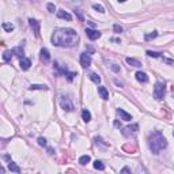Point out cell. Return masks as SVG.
<instances>
[{
    "instance_id": "ffe728a7",
    "label": "cell",
    "mask_w": 174,
    "mask_h": 174,
    "mask_svg": "<svg viewBox=\"0 0 174 174\" xmlns=\"http://www.w3.org/2000/svg\"><path fill=\"white\" fill-rule=\"evenodd\" d=\"M8 169L11 170V172H14V173H20L19 166H16L14 162H10V163H8Z\"/></svg>"
},
{
    "instance_id": "6da1fadb",
    "label": "cell",
    "mask_w": 174,
    "mask_h": 174,
    "mask_svg": "<svg viewBox=\"0 0 174 174\" xmlns=\"http://www.w3.org/2000/svg\"><path fill=\"white\" fill-rule=\"evenodd\" d=\"M79 42V35L74 29H57L52 35V44L56 47L72 48Z\"/></svg>"
},
{
    "instance_id": "277c9868",
    "label": "cell",
    "mask_w": 174,
    "mask_h": 174,
    "mask_svg": "<svg viewBox=\"0 0 174 174\" xmlns=\"http://www.w3.org/2000/svg\"><path fill=\"white\" fill-rule=\"evenodd\" d=\"M60 106L63 110L65 112H72L74 110V104L68 97H60Z\"/></svg>"
},
{
    "instance_id": "2e32d148",
    "label": "cell",
    "mask_w": 174,
    "mask_h": 174,
    "mask_svg": "<svg viewBox=\"0 0 174 174\" xmlns=\"http://www.w3.org/2000/svg\"><path fill=\"white\" fill-rule=\"evenodd\" d=\"M82 117H83V121L84 123H90L91 120V113L87 110V109H83V112H82Z\"/></svg>"
},
{
    "instance_id": "836d02e7",
    "label": "cell",
    "mask_w": 174,
    "mask_h": 174,
    "mask_svg": "<svg viewBox=\"0 0 174 174\" xmlns=\"http://www.w3.org/2000/svg\"><path fill=\"white\" fill-rule=\"evenodd\" d=\"M124 2H127V0H118V3H124Z\"/></svg>"
},
{
    "instance_id": "d6a6232c",
    "label": "cell",
    "mask_w": 174,
    "mask_h": 174,
    "mask_svg": "<svg viewBox=\"0 0 174 174\" xmlns=\"http://www.w3.org/2000/svg\"><path fill=\"white\" fill-rule=\"evenodd\" d=\"M72 2H75L76 4H80V3H82V0H72Z\"/></svg>"
},
{
    "instance_id": "603a6c76",
    "label": "cell",
    "mask_w": 174,
    "mask_h": 174,
    "mask_svg": "<svg viewBox=\"0 0 174 174\" xmlns=\"http://www.w3.org/2000/svg\"><path fill=\"white\" fill-rule=\"evenodd\" d=\"M155 37H158V33H157V31H152L151 34H145L144 35V40L145 41H150V40H154Z\"/></svg>"
},
{
    "instance_id": "52a82bcc",
    "label": "cell",
    "mask_w": 174,
    "mask_h": 174,
    "mask_svg": "<svg viewBox=\"0 0 174 174\" xmlns=\"http://www.w3.org/2000/svg\"><path fill=\"white\" fill-rule=\"evenodd\" d=\"M40 59L41 61H44L45 64L49 63V60H51V55H49V51L47 48H42L41 52H40Z\"/></svg>"
},
{
    "instance_id": "e575fe53",
    "label": "cell",
    "mask_w": 174,
    "mask_h": 174,
    "mask_svg": "<svg viewBox=\"0 0 174 174\" xmlns=\"http://www.w3.org/2000/svg\"><path fill=\"white\" fill-rule=\"evenodd\" d=\"M173 136H174V133H173Z\"/></svg>"
},
{
    "instance_id": "5bb4252c",
    "label": "cell",
    "mask_w": 174,
    "mask_h": 174,
    "mask_svg": "<svg viewBox=\"0 0 174 174\" xmlns=\"http://www.w3.org/2000/svg\"><path fill=\"white\" fill-rule=\"evenodd\" d=\"M127 63L129 64V65H132V67H136V68H140L141 67V63L139 61V60L132 59V57H127Z\"/></svg>"
},
{
    "instance_id": "4fadbf2b",
    "label": "cell",
    "mask_w": 174,
    "mask_h": 174,
    "mask_svg": "<svg viewBox=\"0 0 174 174\" xmlns=\"http://www.w3.org/2000/svg\"><path fill=\"white\" fill-rule=\"evenodd\" d=\"M98 94H99V97H101L102 99H109V91L106 90V87L104 86H101V87H98Z\"/></svg>"
},
{
    "instance_id": "ba28073f",
    "label": "cell",
    "mask_w": 174,
    "mask_h": 174,
    "mask_svg": "<svg viewBox=\"0 0 174 174\" xmlns=\"http://www.w3.org/2000/svg\"><path fill=\"white\" fill-rule=\"evenodd\" d=\"M137 131H139V125L137 124H132V125H129V127H127L125 128V133L127 136H129V135H135V133H137Z\"/></svg>"
},
{
    "instance_id": "44dd1931",
    "label": "cell",
    "mask_w": 174,
    "mask_h": 174,
    "mask_svg": "<svg viewBox=\"0 0 174 174\" xmlns=\"http://www.w3.org/2000/svg\"><path fill=\"white\" fill-rule=\"evenodd\" d=\"M12 55H14V49L12 51H6L4 55H3V60H4V61H8V60H11Z\"/></svg>"
},
{
    "instance_id": "ac0fdd59",
    "label": "cell",
    "mask_w": 174,
    "mask_h": 174,
    "mask_svg": "<svg viewBox=\"0 0 174 174\" xmlns=\"http://www.w3.org/2000/svg\"><path fill=\"white\" fill-rule=\"evenodd\" d=\"M88 78H90V80H93L94 83H101V76L97 75V74H94V72H91L90 75H88Z\"/></svg>"
},
{
    "instance_id": "7c38bea8",
    "label": "cell",
    "mask_w": 174,
    "mask_h": 174,
    "mask_svg": "<svg viewBox=\"0 0 174 174\" xmlns=\"http://www.w3.org/2000/svg\"><path fill=\"white\" fill-rule=\"evenodd\" d=\"M136 80L137 82H140V83H147L148 82V76H147V74H144V72H141V71H139V72H136Z\"/></svg>"
},
{
    "instance_id": "5b68a950",
    "label": "cell",
    "mask_w": 174,
    "mask_h": 174,
    "mask_svg": "<svg viewBox=\"0 0 174 174\" xmlns=\"http://www.w3.org/2000/svg\"><path fill=\"white\" fill-rule=\"evenodd\" d=\"M80 65L83 68H88L91 65V56L88 53H82L80 55Z\"/></svg>"
},
{
    "instance_id": "30bf717a",
    "label": "cell",
    "mask_w": 174,
    "mask_h": 174,
    "mask_svg": "<svg viewBox=\"0 0 174 174\" xmlns=\"http://www.w3.org/2000/svg\"><path fill=\"white\" fill-rule=\"evenodd\" d=\"M29 23H30V26L34 29V33L37 37H40V22L38 20H35V19H29Z\"/></svg>"
},
{
    "instance_id": "f546056e",
    "label": "cell",
    "mask_w": 174,
    "mask_h": 174,
    "mask_svg": "<svg viewBox=\"0 0 174 174\" xmlns=\"http://www.w3.org/2000/svg\"><path fill=\"white\" fill-rule=\"evenodd\" d=\"M110 68L114 71V72H120V67L117 64H110Z\"/></svg>"
},
{
    "instance_id": "7402d4cb",
    "label": "cell",
    "mask_w": 174,
    "mask_h": 174,
    "mask_svg": "<svg viewBox=\"0 0 174 174\" xmlns=\"http://www.w3.org/2000/svg\"><path fill=\"white\" fill-rule=\"evenodd\" d=\"M94 169H97V170H105V165L101 161H95L94 162Z\"/></svg>"
},
{
    "instance_id": "9a60e30c",
    "label": "cell",
    "mask_w": 174,
    "mask_h": 174,
    "mask_svg": "<svg viewBox=\"0 0 174 174\" xmlns=\"http://www.w3.org/2000/svg\"><path fill=\"white\" fill-rule=\"evenodd\" d=\"M57 16L60 18V19H67V20H71V19H72L71 14H68L67 11H63V10H60V11H57Z\"/></svg>"
},
{
    "instance_id": "3957f363",
    "label": "cell",
    "mask_w": 174,
    "mask_h": 174,
    "mask_svg": "<svg viewBox=\"0 0 174 174\" xmlns=\"http://www.w3.org/2000/svg\"><path fill=\"white\" fill-rule=\"evenodd\" d=\"M165 93H166L165 83L157 82V83H155V87H154V98L161 101V99H163V97H165Z\"/></svg>"
},
{
    "instance_id": "9c48e42d",
    "label": "cell",
    "mask_w": 174,
    "mask_h": 174,
    "mask_svg": "<svg viewBox=\"0 0 174 174\" xmlns=\"http://www.w3.org/2000/svg\"><path fill=\"white\" fill-rule=\"evenodd\" d=\"M117 114H118L120 117H121V120H124V121H131L132 120V116L129 114V113H127L125 110H123V109H117Z\"/></svg>"
},
{
    "instance_id": "8992f818",
    "label": "cell",
    "mask_w": 174,
    "mask_h": 174,
    "mask_svg": "<svg viewBox=\"0 0 174 174\" xmlns=\"http://www.w3.org/2000/svg\"><path fill=\"white\" fill-rule=\"evenodd\" d=\"M86 34H87V37L90 38L91 41L98 40V38L101 37V33H99L98 30H94V29H86Z\"/></svg>"
},
{
    "instance_id": "8fae6325",
    "label": "cell",
    "mask_w": 174,
    "mask_h": 174,
    "mask_svg": "<svg viewBox=\"0 0 174 174\" xmlns=\"http://www.w3.org/2000/svg\"><path fill=\"white\" fill-rule=\"evenodd\" d=\"M19 65H20V68H22L23 71H27V69L30 68V65H31V61H30V59L22 57V59H20V61H19Z\"/></svg>"
},
{
    "instance_id": "1f68e13d",
    "label": "cell",
    "mask_w": 174,
    "mask_h": 174,
    "mask_svg": "<svg viewBox=\"0 0 174 174\" xmlns=\"http://www.w3.org/2000/svg\"><path fill=\"white\" fill-rule=\"evenodd\" d=\"M121 173H131V170L128 169V167H124V169L121 170Z\"/></svg>"
},
{
    "instance_id": "7a4b0ae2",
    "label": "cell",
    "mask_w": 174,
    "mask_h": 174,
    "mask_svg": "<svg viewBox=\"0 0 174 174\" xmlns=\"http://www.w3.org/2000/svg\"><path fill=\"white\" fill-rule=\"evenodd\" d=\"M148 147H150L152 154H159L162 150H165L167 147V140L161 132L155 131L148 136Z\"/></svg>"
},
{
    "instance_id": "d4e9b609",
    "label": "cell",
    "mask_w": 174,
    "mask_h": 174,
    "mask_svg": "<svg viewBox=\"0 0 174 174\" xmlns=\"http://www.w3.org/2000/svg\"><path fill=\"white\" fill-rule=\"evenodd\" d=\"M3 29L6 31H12L14 30V25H10V23H3Z\"/></svg>"
},
{
    "instance_id": "484cf974",
    "label": "cell",
    "mask_w": 174,
    "mask_h": 174,
    "mask_svg": "<svg viewBox=\"0 0 174 174\" xmlns=\"http://www.w3.org/2000/svg\"><path fill=\"white\" fill-rule=\"evenodd\" d=\"M93 8H94V10H97V11H98V12H101V14H104V12H105V8H104V7H102L101 4H94V6H93Z\"/></svg>"
},
{
    "instance_id": "f1b7e54d",
    "label": "cell",
    "mask_w": 174,
    "mask_h": 174,
    "mask_svg": "<svg viewBox=\"0 0 174 174\" xmlns=\"http://www.w3.org/2000/svg\"><path fill=\"white\" fill-rule=\"evenodd\" d=\"M95 143H97V144H102L104 147H108V143H104V140H102L101 137H95Z\"/></svg>"
},
{
    "instance_id": "4dcf8cb0",
    "label": "cell",
    "mask_w": 174,
    "mask_h": 174,
    "mask_svg": "<svg viewBox=\"0 0 174 174\" xmlns=\"http://www.w3.org/2000/svg\"><path fill=\"white\" fill-rule=\"evenodd\" d=\"M38 144L40 145H47V140L44 137H38Z\"/></svg>"
},
{
    "instance_id": "cb8c5ba5",
    "label": "cell",
    "mask_w": 174,
    "mask_h": 174,
    "mask_svg": "<svg viewBox=\"0 0 174 174\" xmlns=\"http://www.w3.org/2000/svg\"><path fill=\"white\" fill-rule=\"evenodd\" d=\"M147 55L150 56V57H161L163 53H158V52H152V51H148Z\"/></svg>"
},
{
    "instance_id": "83f0119b",
    "label": "cell",
    "mask_w": 174,
    "mask_h": 174,
    "mask_svg": "<svg viewBox=\"0 0 174 174\" xmlns=\"http://www.w3.org/2000/svg\"><path fill=\"white\" fill-rule=\"evenodd\" d=\"M113 30H114L117 34H120V33L123 31V27L120 26V25H114V26H113Z\"/></svg>"
},
{
    "instance_id": "e0dca14e",
    "label": "cell",
    "mask_w": 174,
    "mask_h": 174,
    "mask_svg": "<svg viewBox=\"0 0 174 174\" xmlns=\"http://www.w3.org/2000/svg\"><path fill=\"white\" fill-rule=\"evenodd\" d=\"M30 90H48V86H45V84H31L29 87Z\"/></svg>"
},
{
    "instance_id": "4316f807",
    "label": "cell",
    "mask_w": 174,
    "mask_h": 174,
    "mask_svg": "<svg viewBox=\"0 0 174 174\" xmlns=\"http://www.w3.org/2000/svg\"><path fill=\"white\" fill-rule=\"evenodd\" d=\"M47 8H48V11L52 12V14L56 11V7H55V4H53V3H48V4H47Z\"/></svg>"
},
{
    "instance_id": "d6986e66",
    "label": "cell",
    "mask_w": 174,
    "mask_h": 174,
    "mask_svg": "<svg viewBox=\"0 0 174 174\" xmlns=\"http://www.w3.org/2000/svg\"><path fill=\"white\" fill-rule=\"evenodd\" d=\"M90 161H91V158L88 157V155H83V157H80V158H79V163H80L82 166L87 165V163L90 162Z\"/></svg>"
}]
</instances>
